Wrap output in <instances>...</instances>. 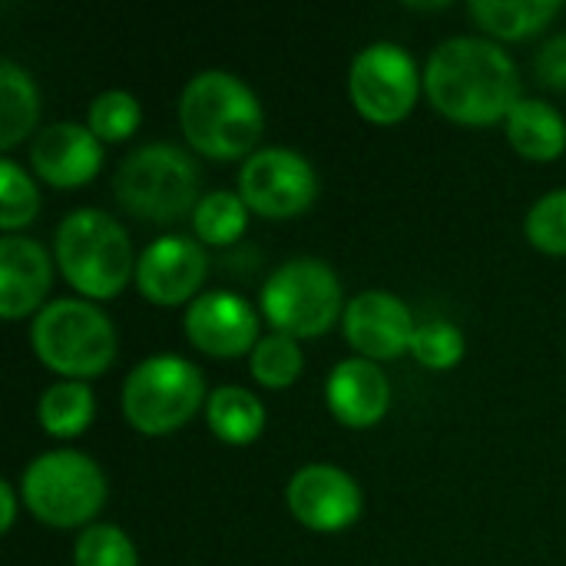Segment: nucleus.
<instances>
[{"instance_id": "obj_8", "label": "nucleus", "mask_w": 566, "mask_h": 566, "mask_svg": "<svg viewBox=\"0 0 566 566\" xmlns=\"http://www.w3.org/2000/svg\"><path fill=\"white\" fill-rule=\"evenodd\" d=\"M345 312L342 282L322 259H292L279 265L262 289L265 322L289 338L325 335Z\"/></svg>"}, {"instance_id": "obj_14", "label": "nucleus", "mask_w": 566, "mask_h": 566, "mask_svg": "<svg viewBox=\"0 0 566 566\" xmlns=\"http://www.w3.org/2000/svg\"><path fill=\"white\" fill-rule=\"evenodd\" d=\"M182 328L186 338L212 358H239L259 345V315L242 295L232 292L199 295L189 305Z\"/></svg>"}, {"instance_id": "obj_27", "label": "nucleus", "mask_w": 566, "mask_h": 566, "mask_svg": "<svg viewBox=\"0 0 566 566\" xmlns=\"http://www.w3.org/2000/svg\"><path fill=\"white\" fill-rule=\"evenodd\" d=\"M73 566H139V557L116 524H93L73 544Z\"/></svg>"}, {"instance_id": "obj_17", "label": "nucleus", "mask_w": 566, "mask_h": 566, "mask_svg": "<svg viewBox=\"0 0 566 566\" xmlns=\"http://www.w3.org/2000/svg\"><path fill=\"white\" fill-rule=\"evenodd\" d=\"M53 282V265L36 239H0V315L17 322L43 305Z\"/></svg>"}, {"instance_id": "obj_4", "label": "nucleus", "mask_w": 566, "mask_h": 566, "mask_svg": "<svg viewBox=\"0 0 566 566\" xmlns=\"http://www.w3.org/2000/svg\"><path fill=\"white\" fill-rule=\"evenodd\" d=\"M30 342L36 358L63 381L99 378L116 361L113 322L83 298H56L33 318Z\"/></svg>"}, {"instance_id": "obj_20", "label": "nucleus", "mask_w": 566, "mask_h": 566, "mask_svg": "<svg viewBox=\"0 0 566 566\" xmlns=\"http://www.w3.org/2000/svg\"><path fill=\"white\" fill-rule=\"evenodd\" d=\"M206 421H209V431L226 441V444H252L262 428H265V405L239 388V385H222L209 395L206 401Z\"/></svg>"}, {"instance_id": "obj_23", "label": "nucleus", "mask_w": 566, "mask_h": 566, "mask_svg": "<svg viewBox=\"0 0 566 566\" xmlns=\"http://www.w3.org/2000/svg\"><path fill=\"white\" fill-rule=\"evenodd\" d=\"M249 226V206L239 192L219 189L199 199L192 212V229L206 245H232Z\"/></svg>"}, {"instance_id": "obj_12", "label": "nucleus", "mask_w": 566, "mask_h": 566, "mask_svg": "<svg viewBox=\"0 0 566 566\" xmlns=\"http://www.w3.org/2000/svg\"><path fill=\"white\" fill-rule=\"evenodd\" d=\"M209 272L206 249L196 239L186 235H163L143 249L136 259V289L153 305H182L196 302L202 282Z\"/></svg>"}, {"instance_id": "obj_28", "label": "nucleus", "mask_w": 566, "mask_h": 566, "mask_svg": "<svg viewBox=\"0 0 566 566\" xmlns=\"http://www.w3.org/2000/svg\"><path fill=\"white\" fill-rule=\"evenodd\" d=\"M411 355L418 365H424L431 371H448L464 358V335L458 325H451L444 318L421 322L411 338Z\"/></svg>"}, {"instance_id": "obj_18", "label": "nucleus", "mask_w": 566, "mask_h": 566, "mask_svg": "<svg viewBox=\"0 0 566 566\" xmlns=\"http://www.w3.org/2000/svg\"><path fill=\"white\" fill-rule=\"evenodd\" d=\"M504 126L511 146L531 163H554L566 149V119L547 99H521Z\"/></svg>"}, {"instance_id": "obj_24", "label": "nucleus", "mask_w": 566, "mask_h": 566, "mask_svg": "<svg viewBox=\"0 0 566 566\" xmlns=\"http://www.w3.org/2000/svg\"><path fill=\"white\" fill-rule=\"evenodd\" d=\"M305 368V358H302V348L295 338L282 335V332H272L265 338H259L255 352H252V378L262 385V388H289L292 381H298Z\"/></svg>"}, {"instance_id": "obj_30", "label": "nucleus", "mask_w": 566, "mask_h": 566, "mask_svg": "<svg viewBox=\"0 0 566 566\" xmlns=\"http://www.w3.org/2000/svg\"><path fill=\"white\" fill-rule=\"evenodd\" d=\"M537 80L551 90H566V33H557L554 40H547L537 53Z\"/></svg>"}, {"instance_id": "obj_16", "label": "nucleus", "mask_w": 566, "mask_h": 566, "mask_svg": "<svg viewBox=\"0 0 566 566\" xmlns=\"http://www.w3.org/2000/svg\"><path fill=\"white\" fill-rule=\"evenodd\" d=\"M325 398H328V408H332L338 424L361 431V428L378 424L388 415V408H391V385H388L385 371L375 361H368V358H345L328 375Z\"/></svg>"}, {"instance_id": "obj_25", "label": "nucleus", "mask_w": 566, "mask_h": 566, "mask_svg": "<svg viewBox=\"0 0 566 566\" xmlns=\"http://www.w3.org/2000/svg\"><path fill=\"white\" fill-rule=\"evenodd\" d=\"M36 209L40 192L33 179L13 159H0V229L7 235H17V229L36 219Z\"/></svg>"}, {"instance_id": "obj_13", "label": "nucleus", "mask_w": 566, "mask_h": 566, "mask_svg": "<svg viewBox=\"0 0 566 566\" xmlns=\"http://www.w3.org/2000/svg\"><path fill=\"white\" fill-rule=\"evenodd\" d=\"M345 338L348 345L368 358V361H395L405 352H411V338H415V315L411 308L391 295V292H358L348 305H345Z\"/></svg>"}, {"instance_id": "obj_2", "label": "nucleus", "mask_w": 566, "mask_h": 566, "mask_svg": "<svg viewBox=\"0 0 566 566\" xmlns=\"http://www.w3.org/2000/svg\"><path fill=\"white\" fill-rule=\"evenodd\" d=\"M179 126L186 143L209 159L252 156L262 139L265 113L259 96L226 70L196 73L179 96Z\"/></svg>"}, {"instance_id": "obj_1", "label": "nucleus", "mask_w": 566, "mask_h": 566, "mask_svg": "<svg viewBox=\"0 0 566 566\" xmlns=\"http://www.w3.org/2000/svg\"><path fill=\"white\" fill-rule=\"evenodd\" d=\"M424 93L431 106L464 126L507 119L521 96L517 63L484 36H451L428 56Z\"/></svg>"}, {"instance_id": "obj_15", "label": "nucleus", "mask_w": 566, "mask_h": 566, "mask_svg": "<svg viewBox=\"0 0 566 566\" xmlns=\"http://www.w3.org/2000/svg\"><path fill=\"white\" fill-rule=\"evenodd\" d=\"M30 166L53 189L86 186L103 166V143L80 123H53L36 133L30 146Z\"/></svg>"}, {"instance_id": "obj_11", "label": "nucleus", "mask_w": 566, "mask_h": 566, "mask_svg": "<svg viewBox=\"0 0 566 566\" xmlns=\"http://www.w3.org/2000/svg\"><path fill=\"white\" fill-rule=\"evenodd\" d=\"M292 517L318 534H338L361 517V488L335 464H305L285 488Z\"/></svg>"}, {"instance_id": "obj_7", "label": "nucleus", "mask_w": 566, "mask_h": 566, "mask_svg": "<svg viewBox=\"0 0 566 566\" xmlns=\"http://www.w3.org/2000/svg\"><path fill=\"white\" fill-rule=\"evenodd\" d=\"M27 511L46 527L90 524L106 504V478L99 464L80 451L40 454L20 481Z\"/></svg>"}, {"instance_id": "obj_31", "label": "nucleus", "mask_w": 566, "mask_h": 566, "mask_svg": "<svg viewBox=\"0 0 566 566\" xmlns=\"http://www.w3.org/2000/svg\"><path fill=\"white\" fill-rule=\"evenodd\" d=\"M13 517H17V494L10 481H0V534H10Z\"/></svg>"}, {"instance_id": "obj_29", "label": "nucleus", "mask_w": 566, "mask_h": 566, "mask_svg": "<svg viewBox=\"0 0 566 566\" xmlns=\"http://www.w3.org/2000/svg\"><path fill=\"white\" fill-rule=\"evenodd\" d=\"M524 232L534 249L547 255H566V189H554L534 202L524 219Z\"/></svg>"}, {"instance_id": "obj_21", "label": "nucleus", "mask_w": 566, "mask_h": 566, "mask_svg": "<svg viewBox=\"0 0 566 566\" xmlns=\"http://www.w3.org/2000/svg\"><path fill=\"white\" fill-rule=\"evenodd\" d=\"M40 119V93L13 60L0 63V149H13Z\"/></svg>"}, {"instance_id": "obj_6", "label": "nucleus", "mask_w": 566, "mask_h": 566, "mask_svg": "<svg viewBox=\"0 0 566 566\" xmlns=\"http://www.w3.org/2000/svg\"><path fill=\"white\" fill-rule=\"evenodd\" d=\"M202 401H209L202 371L179 355H153L123 381V418L149 438L179 431Z\"/></svg>"}, {"instance_id": "obj_9", "label": "nucleus", "mask_w": 566, "mask_h": 566, "mask_svg": "<svg viewBox=\"0 0 566 566\" xmlns=\"http://www.w3.org/2000/svg\"><path fill=\"white\" fill-rule=\"evenodd\" d=\"M421 73L415 56L398 43H371L352 60L348 93L355 109L378 126L401 123L421 96Z\"/></svg>"}, {"instance_id": "obj_26", "label": "nucleus", "mask_w": 566, "mask_h": 566, "mask_svg": "<svg viewBox=\"0 0 566 566\" xmlns=\"http://www.w3.org/2000/svg\"><path fill=\"white\" fill-rule=\"evenodd\" d=\"M139 99L126 90H106L90 103V133L99 143H123L139 126Z\"/></svg>"}, {"instance_id": "obj_19", "label": "nucleus", "mask_w": 566, "mask_h": 566, "mask_svg": "<svg viewBox=\"0 0 566 566\" xmlns=\"http://www.w3.org/2000/svg\"><path fill=\"white\" fill-rule=\"evenodd\" d=\"M564 3L554 0H471L468 13L478 27L497 40H527L541 33L554 17H560Z\"/></svg>"}, {"instance_id": "obj_5", "label": "nucleus", "mask_w": 566, "mask_h": 566, "mask_svg": "<svg viewBox=\"0 0 566 566\" xmlns=\"http://www.w3.org/2000/svg\"><path fill=\"white\" fill-rule=\"evenodd\" d=\"M113 192L143 222H179L199 206V166L179 146L149 143L123 159Z\"/></svg>"}, {"instance_id": "obj_3", "label": "nucleus", "mask_w": 566, "mask_h": 566, "mask_svg": "<svg viewBox=\"0 0 566 566\" xmlns=\"http://www.w3.org/2000/svg\"><path fill=\"white\" fill-rule=\"evenodd\" d=\"M53 255L63 279L86 298H116L136 275L126 229L99 209L70 212L56 226Z\"/></svg>"}, {"instance_id": "obj_10", "label": "nucleus", "mask_w": 566, "mask_h": 566, "mask_svg": "<svg viewBox=\"0 0 566 566\" xmlns=\"http://www.w3.org/2000/svg\"><path fill=\"white\" fill-rule=\"evenodd\" d=\"M239 196L249 212L265 219H295L318 199V172L302 153L269 146L245 159L239 172Z\"/></svg>"}, {"instance_id": "obj_22", "label": "nucleus", "mask_w": 566, "mask_h": 566, "mask_svg": "<svg viewBox=\"0 0 566 566\" xmlns=\"http://www.w3.org/2000/svg\"><path fill=\"white\" fill-rule=\"evenodd\" d=\"M40 424L53 438H76L90 428L96 405L86 381H56L40 395Z\"/></svg>"}]
</instances>
